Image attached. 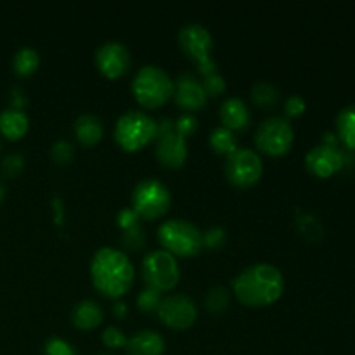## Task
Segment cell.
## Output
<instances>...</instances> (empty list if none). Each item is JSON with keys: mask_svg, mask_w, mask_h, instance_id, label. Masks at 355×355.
<instances>
[{"mask_svg": "<svg viewBox=\"0 0 355 355\" xmlns=\"http://www.w3.org/2000/svg\"><path fill=\"white\" fill-rule=\"evenodd\" d=\"M338 137L349 149H355V104L343 107L336 116Z\"/></svg>", "mask_w": 355, "mask_h": 355, "instance_id": "cell-22", "label": "cell"}, {"mask_svg": "<svg viewBox=\"0 0 355 355\" xmlns=\"http://www.w3.org/2000/svg\"><path fill=\"white\" fill-rule=\"evenodd\" d=\"M146 229L141 224L132 225V227L123 229L120 236V243L125 250L128 252H137V250L144 248L146 245Z\"/></svg>", "mask_w": 355, "mask_h": 355, "instance_id": "cell-26", "label": "cell"}, {"mask_svg": "<svg viewBox=\"0 0 355 355\" xmlns=\"http://www.w3.org/2000/svg\"><path fill=\"white\" fill-rule=\"evenodd\" d=\"M75 155V148L68 139H58L54 144L51 146V158L58 163H66L73 158Z\"/></svg>", "mask_w": 355, "mask_h": 355, "instance_id": "cell-31", "label": "cell"}, {"mask_svg": "<svg viewBox=\"0 0 355 355\" xmlns=\"http://www.w3.org/2000/svg\"><path fill=\"white\" fill-rule=\"evenodd\" d=\"M345 156L336 146L318 144L305 155V166L318 177H331L343 168Z\"/></svg>", "mask_w": 355, "mask_h": 355, "instance_id": "cell-14", "label": "cell"}, {"mask_svg": "<svg viewBox=\"0 0 355 355\" xmlns=\"http://www.w3.org/2000/svg\"><path fill=\"white\" fill-rule=\"evenodd\" d=\"M201 85H203L207 96H220L225 90V78L218 71L208 73V75H203Z\"/></svg>", "mask_w": 355, "mask_h": 355, "instance_id": "cell-32", "label": "cell"}, {"mask_svg": "<svg viewBox=\"0 0 355 355\" xmlns=\"http://www.w3.org/2000/svg\"><path fill=\"white\" fill-rule=\"evenodd\" d=\"M156 120L142 110H127L114 123V141L127 151H137L156 139Z\"/></svg>", "mask_w": 355, "mask_h": 355, "instance_id": "cell-5", "label": "cell"}, {"mask_svg": "<svg viewBox=\"0 0 355 355\" xmlns=\"http://www.w3.org/2000/svg\"><path fill=\"white\" fill-rule=\"evenodd\" d=\"M142 279L158 291L172 290L180 279V267L175 255L166 250H151L142 259Z\"/></svg>", "mask_w": 355, "mask_h": 355, "instance_id": "cell-7", "label": "cell"}, {"mask_svg": "<svg viewBox=\"0 0 355 355\" xmlns=\"http://www.w3.org/2000/svg\"><path fill=\"white\" fill-rule=\"evenodd\" d=\"M139 220H141V217H139V214L132 207L121 208V210L116 214V222L121 229H128L132 227V225L141 224Z\"/></svg>", "mask_w": 355, "mask_h": 355, "instance_id": "cell-35", "label": "cell"}, {"mask_svg": "<svg viewBox=\"0 0 355 355\" xmlns=\"http://www.w3.org/2000/svg\"><path fill=\"white\" fill-rule=\"evenodd\" d=\"M38 64H40V54L37 49L28 47V45L17 49L12 58V68L19 76H28L35 73Z\"/></svg>", "mask_w": 355, "mask_h": 355, "instance_id": "cell-23", "label": "cell"}, {"mask_svg": "<svg viewBox=\"0 0 355 355\" xmlns=\"http://www.w3.org/2000/svg\"><path fill=\"white\" fill-rule=\"evenodd\" d=\"M232 291L238 300L246 305L252 307L269 305L283 295V272L274 263H252L232 279Z\"/></svg>", "mask_w": 355, "mask_h": 355, "instance_id": "cell-1", "label": "cell"}, {"mask_svg": "<svg viewBox=\"0 0 355 355\" xmlns=\"http://www.w3.org/2000/svg\"><path fill=\"white\" fill-rule=\"evenodd\" d=\"M225 175L234 186L246 187L255 184L262 177L263 162L259 153L252 148H236L225 155Z\"/></svg>", "mask_w": 355, "mask_h": 355, "instance_id": "cell-9", "label": "cell"}, {"mask_svg": "<svg viewBox=\"0 0 355 355\" xmlns=\"http://www.w3.org/2000/svg\"><path fill=\"white\" fill-rule=\"evenodd\" d=\"M127 338L123 329L120 326L110 324L107 328H104L103 331V343L106 347H111V349H120V347L127 345Z\"/></svg>", "mask_w": 355, "mask_h": 355, "instance_id": "cell-30", "label": "cell"}, {"mask_svg": "<svg viewBox=\"0 0 355 355\" xmlns=\"http://www.w3.org/2000/svg\"><path fill=\"white\" fill-rule=\"evenodd\" d=\"M23 168H24V156L17 151H12L9 153V155L3 156L2 165H0V170H2L3 175L7 177L19 175Z\"/></svg>", "mask_w": 355, "mask_h": 355, "instance_id": "cell-29", "label": "cell"}, {"mask_svg": "<svg viewBox=\"0 0 355 355\" xmlns=\"http://www.w3.org/2000/svg\"><path fill=\"white\" fill-rule=\"evenodd\" d=\"M295 141V130L291 121L281 114L263 118L255 130V144L267 155L281 156L290 151Z\"/></svg>", "mask_w": 355, "mask_h": 355, "instance_id": "cell-8", "label": "cell"}, {"mask_svg": "<svg viewBox=\"0 0 355 355\" xmlns=\"http://www.w3.org/2000/svg\"><path fill=\"white\" fill-rule=\"evenodd\" d=\"M90 276L106 297H120L134 283V266L127 253L114 246H101L90 259Z\"/></svg>", "mask_w": 355, "mask_h": 355, "instance_id": "cell-2", "label": "cell"}, {"mask_svg": "<svg viewBox=\"0 0 355 355\" xmlns=\"http://www.w3.org/2000/svg\"><path fill=\"white\" fill-rule=\"evenodd\" d=\"M158 239L172 255L191 257L203 248V231L187 218H168L158 227Z\"/></svg>", "mask_w": 355, "mask_h": 355, "instance_id": "cell-4", "label": "cell"}, {"mask_svg": "<svg viewBox=\"0 0 355 355\" xmlns=\"http://www.w3.org/2000/svg\"><path fill=\"white\" fill-rule=\"evenodd\" d=\"M198 128V118L194 116L193 113H182L177 116V120H173V130L179 132V134H182L184 137L189 134H193V132H196Z\"/></svg>", "mask_w": 355, "mask_h": 355, "instance_id": "cell-34", "label": "cell"}, {"mask_svg": "<svg viewBox=\"0 0 355 355\" xmlns=\"http://www.w3.org/2000/svg\"><path fill=\"white\" fill-rule=\"evenodd\" d=\"M218 116H220L222 125L231 128L232 132L246 128L250 125V120H252L248 104L238 96L225 97L222 101L220 106H218Z\"/></svg>", "mask_w": 355, "mask_h": 355, "instance_id": "cell-16", "label": "cell"}, {"mask_svg": "<svg viewBox=\"0 0 355 355\" xmlns=\"http://www.w3.org/2000/svg\"><path fill=\"white\" fill-rule=\"evenodd\" d=\"M3 198H6V186H3L2 180H0V203L3 201Z\"/></svg>", "mask_w": 355, "mask_h": 355, "instance_id": "cell-38", "label": "cell"}, {"mask_svg": "<svg viewBox=\"0 0 355 355\" xmlns=\"http://www.w3.org/2000/svg\"><path fill=\"white\" fill-rule=\"evenodd\" d=\"M156 156L170 168H179L187 159V142L182 134L175 130L156 135Z\"/></svg>", "mask_w": 355, "mask_h": 355, "instance_id": "cell-15", "label": "cell"}, {"mask_svg": "<svg viewBox=\"0 0 355 355\" xmlns=\"http://www.w3.org/2000/svg\"><path fill=\"white\" fill-rule=\"evenodd\" d=\"M44 355H78L73 343L61 336H51L44 345Z\"/></svg>", "mask_w": 355, "mask_h": 355, "instance_id": "cell-27", "label": "cell"}, {"mask_svg": "<svg viewBox=\"0 0 355 355\" xmlns=\"http://www.w3.org/2000/svg\"><path fill=\"white\" fill-rule=\"evenodd\" d=\"M125 350L128 355H162L165 350V338L155 329H139L128 336Z\"/></svg>", "mask_w": 355, "mask_h": 355, "instance_id": "cell-17", "label": "cell"}, {"mask_svg": "<svg viewBox=\"0 0 355 355\" xmlns=\"http://www.w3.org/2000/svg\"><path fill=\"white\" fill-rule=\"evenodd\" d=\"M96 66L107 78H118L132 64V55L127 45L120 40H106L96 49Z\"/></svg>", "mask_w": 355, "mask_h": 355, "instance_id": "cell-11", "label": "cell"}, {"mask_svg": "<svg viewBox=\"0 0 355 355\" xmlns=\"http://www.w3.org/2000/svg\"><path fill=\"white\" fill-rule=\"evenodd\" d=\"M104 319V309L99 302L92 298H83L76 302L71 309V321L80 329H92Z\"/></svg>", "mask_w": 355, "mask_h": 355, "instance_id": "cell-18", "label": "cell"}, {"mask_svg": "<svg viewBox=\"0 0 355 355\" xmlns=\"http://www.w3.org/2000/svg\"><path fill=\"white\" fill-rule=\"evenodd\" d=\"M173 78L158 64H144L132 78V92L146 107H158L173 96Z\"/></svg>", "mask_w": 355, "mask_h": 355, "instance_id": "cell-3", "label": "cell"}, {"mask_svg": "<svg viewBox=\"0 0 355 355\" xmlns=\"http://www.w3.org/2000/svg\"><path fill=\"white\" fill-rule=\"evenodd\" d=\"M225 239H227V232H225V229L220 227V225H211V227H208L207 231L203 232L205 248H210V250L220 248V246L225 243Z\"/></svg>", "mask_w": 355, "mask_h": 355, "instance_id": "cell-33", "label": "cell"}, {"mask_svg": "<svg viewBox=\"0 0 355 355\" xmlns=\"http://www.w3.org/2000/svg\"><path fill=\"white\" fill-rule=\"evenodd\" d=\"M252 99L260 107H274L281 99V90L270 80H257L252 87Z\"/></svg>", "mask_w": 355, "mask_h": 355, "instance_id": "cell-21", "label": "cell"}, {"mask_svg": "<svg viewBox=\"0 0 355 355\" xmlns=\"http://www.w3.org/2000/svg\"><path fill=\"white\" fill-rule=\"evenodd\" d=\"M96 355H114V354H96Z\"/></svg>", "mask_w": 355, "mask_h": 355, "instance_id": "cell-39", "label": "cell"}, {"mask_svg": "<svg viewBox=\"0 0 355 355\" xmlns=\"http://www.w3.org/2000/svg\"><path fill=\"white\" fill-rule=\"evenodd\" d=\"M180 49L189 55L191 59L201 64L210 59V51L214 47V38L207 26L201 23H186L177 35Z\"/></svg>", "mask_w": 355, "mask_h": 355, "instance_id": "cell-12", "label": "cell"}, {"mask_svg": "<svg viewBox=\"0 0 355 355\" xmlns=\"http://www.w3.org/2000/svg\"><path fill=\"white\" fill-rule=\"evenodd\" d=\"M128 312V305L125 304V302H116V304H113V314L116 315V318H123V315H127Z\"/></svg>", "mask_w": 355, "mask_h": 355, "instance_id": "cell-37", "label": "cell"}, {"mask_svg": "<svg viewBox=\"0 0 355 355\" xmlns=\"http://www.w3.org/2000/svg\"><path fill=\"white\" fill-rule=\"evenodd\" d=\"M284 110H286L288 116H297V114L304 113V111H305L304 97L298 96V94H293V96H290L286 99V103H284Z\"/></svg>", "mask_w": 355, "mask_h": 355, "instance_id": "cell-36", "label": "cell"}, {"mask_svg": "<svg viewBox=\"0 0 355 355\" xmlns=\"http://www.w3.org/2000/svg\"><path fill=\"white\" fill-rule=\"evenodd\" d=\"M73 128H75L76 139L85 146L96 144V142H99L104 135L103 120L94 113L78 114Z\"/></svg>", "mask_w": 355, "mask_h": 355, "instance_id": "cell-20", "label": "cell"}, {"mask_svg": "<svg viewBox=\"0 0 355 355\" xmlns=\"http://www.w3.org/2000/svg\"><path fill=\"white\" fill-rule=\"evenodd\" d=\"M173 99L177 106L186 110L187 113L191 111L201 110L207 104V92H205L201 80L191 71H180L179 76L173 80Z\"/></svg>", "mask_w": 355, "mask_h": 355, "instance_id": "cell-13", "label": "cell"}, {"mask_svg": "<svg viewBox=\"0 0 355 355\" xmlns=\"http://www.w3.org/2000/svg\"><path fill=\"white\" fill-rule=\"evenodd\" d=\"M229 302H231V291H229L225 286H222V284H217V286L210 288L203 298L205 307H207L210 312H214V314H220L222 311H225Z\"/></svg>", "mask_w": 355, "mask_h": 355, "instance_id": "cell-25", "label": "cell"}, {"mask_svg": "<svg viewBox=\"0 0 355 355\" xmlns=\"http://www.w3.org/2000/svg\"><path fill=\"white\" fill-rule=\"evenodd\" d=\"M163 295L162 291L155 290V288L151 286H146L144 290H141V293L137 295V305L141 311H156L159 305V302H162Z\"/></svg>", "mask_w": 355, "mask_h": 355, "instance_id": "cell-28", "label": "cell"}, {"mask_svg": "<svg viewBox=\"0 0 355 355\" xmlns=\"http://www.w3.org/2000/svg\"><path fill=\"white\" fill-rule=\"evenodd\" d=\"M172 194L158 177H146L132 191V208L144 218H158L170 208Z\"/></svg>", "mask_w": 355, "mask_h": 355, "instance_id": "cell-6", "label": "cell"}, {"mask_svg": "<svg viewBox=\"0 0 355 355\" xmlns=\"http://www.w3.org/2000/svg\"><path fill=\"white\" fill-rule=\"evenodd\" d=\"M158 318L163 324L173 329H186L196 321L198 305L194 298L186 293H170L162 298L158 309Z\"/></svg>", "mask_w": 355, "mask_h": 355, "instance_id": "cell-10", "label": "cell"}, {"mask_svg": "<svg viewBox=\"0 0 355 355\" xmlns=\"http://www.w3.org/2000/svg\"><path fill=\"white\" fill-rule=\"evenodd\" d=\"M210 146L214 148V151L220 153V155H229L232 149L238 148V137L231 128L217 125L210 132Z\"/></svg>", "mask_w": 355, "mask_h": 355, "instance_id": "cell-24", "label": "cell"}, {"mask_svg": "<svg viewBox=\"0 0 355 355\" xmlns=\"http://www.w3.org/2000/svg\"><path fill=\"white\" fill-rule=\"evenodd\" d=\"M30 127V118L21 107H6L0 111V132L3 137L16 141L23 137Z\"/></svg>", "mask_w": 355, "mask_h": 355, "instance_id": "cell-19", "label": "cell"}]
</instances>
